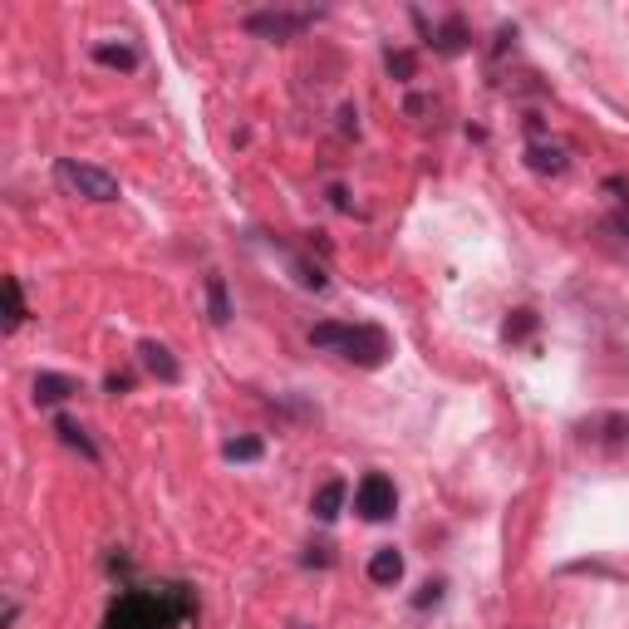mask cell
Returning a JSON list of instances; mask_svg holds the SVG:
<instances>
[{
	"mask_svg": "<svg viewBox=\"0 0 629 629\" xmlns=\"http://www.w3.org/2000/svg\"><path fill=\"white\" fill-rule=\"evenodd\" d=\"M354 507L364 521H389L394 507H399V492H394V482L384 477V472H369L364 482H359V492H354Z\"/></svg>",
	"mask_w": 629,
	"mask_h": 629,
	"instance_id": "obj_5",
	"label": "cell"
},
{
	"mask_svg": "<svg viewBox=\"0 0 629 629\" xmlns=\"http://www.w3.org/2000/svg\"><path fill=\"white\" fill-rule=\"evenodd\" d=\"M227 458L231 462H256V458H261V438H231Z\"/></svg>",
	"mask_w": 629,
	"mask_h": 629,
	"instance_id": "obj_16",
	"label": "cell"
},
{
	"mask_svg": "<svg viewBox=\"0 0 629 629\" xmlns=\"http://www.w3.org/2000/svg\"><path fill=\"white\" fill-rule=\"evenodd\" d=\"M207 310H212V325H227L231 320V300H227V281L222 276H207Z\"/></svg>",
	"mask_w": 629,
	"mask_h": 629,
	"instance_id": "obj_9",
	"label": "cell"
},
{
	"mask_svg": "<svg viewBox=\"0 0 629 629\" xmlns=\"http://www.w3.org/2000/svg\"><path fill=\"white\" fill-rule=\"evenodd\" d=\"M310 20H315L310 10H256V15H246V30L256 40H295Z\"/></svg>",
	"mask_w": 629,
	"mask_h": 629,
	"instance_id": "obj_4",
	"label": "cell"
},
{
	"mask_svg": "<svg viewBox=\"0 0 629 629\" xmlns=\"http://www.w3.org/2000/svg\"><path fill=\"white\" fill-rule=\"evenodd\" d=\"M192 615L187 585H158V590H128L104 615V629H172Z\"/></svg>",
	"mask_w": 629,
	"mask_h": 629,
	"instance_id": "obj_1",
	"label": "cell"
},
{
	"mask_svg": "<svg viewBox=\"0 0 629 629\" xmlns=\"http://www.w3.org/2000/svg\"><path fill=\"white\" fill-rule=\"evenodd\" d=\"M55 428H59V438H64L69 448H79V453H84L89 462H99V448L89 443V433H84V428H79L74 418H55Z\"/></svg>",
	"mask_w": 629,
	"mask_h": 629,
	"instance_id": "obj_10",
	"label": "cell"
},
{
	"mask_svg": "<svg viewBox=\"0 0 629 629\" xmlns=\"http://www.w3.org/2000/svg\"><path fill=\"white\" fill-rule=\"evenodd\" d=\"M389 74H399V79H408V74H413V55H389Z\"/></svg>",
	"mask_w": 629,
	"mask_h": 629,
	"instance_id": "obj_19",
	"label": "cell"
},
{
	"mask_svg": "<svg viewBox=\"0 0 629 629\" xmlns=\"http://www.w3.org/2000/svg\"><path fill=\"white\" fill-rule=\"evenodd\" d=\"M340 354L349 364H364V369H379L389 359V335L379 325H344L340 335Z\"/></svg>",
	"mask_w": 629,
	"mask_h": 629,
	"instance_id": "obj_3",
	"label": "cell"
},
{
	"mask_svg": "<svg viewBox=\"0 0 629 629\" xmlns=\"http://www.w3.org/2000/svg\"><path fill=\"white\" fill-rule=\"evenodd\" d=\"M20 325H25V295L15 276H5V330H20Z\"/></svg>",
	"mask_w": 629,
	"mask_h": 629,
	"instance_id": "obj_12",
	"label": "cell"
},
{
	"mask_svg": "<svg viewBox=\"0 0 629 629\" xmlns=\"http://www.w3.org/2000/svg\"><path fill=\"white\" fill-rule=\"evenodd\" d=\"M344 507V482H325L320 492H315V516L320 521H335Z\"/></svg>",
	"mask_w": 629,
	"mask_h": 629,
	"instance_id": "obj_11",
	"label": "cell"
},
{
	"mask_svg": "<svg viewBox=\"0 0 629 629\" xmlns=\"http://www.w3.org/2000/svg\"><path fill=\"white\" fill-rule=\"evenodd\" d=\"M55 182L69 197H84V202H114L118 197V177H109V172L94 168V163H79V158H59Z\"/></svg>",
	"mask_w": 629,
	"mask_h": 629,
	"instance_id": "obj_2",
	"label": "cell"
},
{
	"mask_svg": "<svg viewBox=\"0 0 629 629\" xmlns=\"http://www.w3.org/2000/svg\"><path fill=\"white\" fill-rule=\"evenodd\" d=\"M531 325H536V315H531V310H516V320H507V340L531 335Z\"/></svg>",
	"mask_w": 629,
	"mask_h": 629,
	"instance_id": "obj_18",
	"label": "cell"
},
{
	"mask_svg": "<svg viewBox=\"0 0 629 629\" xmlns=\"http://www.w3.org/2000/svg\"><path fill=\"white\" fill-rule=\"evenodd\" d=\"M138 354H143V364L163 379V384H177L182 379V369H177V359H172V349L168 344H158V340H143L138 344Z\"/></svg>",
	"mask_w": 629,
	"mask_h": 629,
	"instance_id": "obj_6",
	"label": "cell"
},
{
	"mask_svg": "<svg viewBox=\"0 0 629 629\" xmlns=\"http://www.w3.org/2000/svg\"><path fill=\"white\" fill-rule=\"evenodd\" d=\"M340 335H344V325L325 320V325H315V330H310V344H315V349H340Z\"/></svg>",
	"mask_w": 629,
	"mask_h": 629,
	"instance_id": "obj_15",
	"label": "cell"
},
{
	"mask_svg": "<svg viewBox=\"0 0 629 629\" xmlns=\"http://www.w3.org/2000/svg\"><path fill=\"white\" fill-rule=\"evenodd\" d=\"M531 168L536 172H566V153H561V148H531Z\"/></svg>",
	"mask_w": 629,
	"mask_h": 629,
	"instance_id": "obj_14",
	"label": "cell"
},
{
	"mask_svg": "<svg viewBox=\"0 0 629 629\" xmlns=\"http://www.w3.org/2000/svg\"><path fill=\"white\" fill-rule=\"evenodd\" d=\"M438 50H443V55H458V50H462V20H448V25H443Z\"/></svg>",
	"mask_w": 629,
	"mask_h": 629,
	"instance_id": "obj_17",
	"label": "cell"
},
{
	"mask_svg": "<svg viewBox=\"0 0 629 629\" xmlns=\"http://www.w3.org/2000/svg\"><path fill=\"white\" fill-rule=\"evenodd\" d=\"M128 384H133V379H128V374H109V394H123V389H128Z\"/></svg>",
	"mask_w": 629,
	"mask_h": 629,
	"instance_id": "obj_20",
	"label": "cell"
},
{
	"mask_svg": "<svg viewBox=\"0 0 629 629\" xmlns=\"http://www.w3.org/2000/svg\"><path fill=\"white\" fill-rule=\"evenodd\" d=\"M69 394H79V384H74L69 374H40V379H35V403H45V408H50V403H64Z\"/></svg>",
	"mask_w": 629,
	"mask_h": 629,
	"instance_id": "obj_7",
	"label": "cell"
},
{
	"mask_svg": "<svg viewBox=\"0 0 629 629\" xmlns=\"http://www.w3.org/2000/svg\"><path fill=\"white\" fill-rule=\"evenodd\" d=\"M403 575V556L394 546H384V551H374V561H369V580L374 585H394Z\"/></svg>",
	"mask_w": 629,
	"mask_h": 629,
	"instance_id": "obj_8",
	"label": "cell"
},
{
	"mask_svg": "<svg viewBox=\"0 0 629 629\" xmlns=\"http://www.w3.org/2000/svg\"><path fill=\"white\" fill-rule=\"evenodd\" d=\"M94 59L109 64V69H138V50H128V45H99Z\"/></svg>",
	"mask_w": 629,
	"mask_h": 629,
	"instance_id": "obj_13",
	"label": "cell"
}]
</instances>
